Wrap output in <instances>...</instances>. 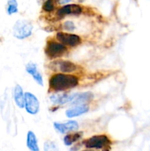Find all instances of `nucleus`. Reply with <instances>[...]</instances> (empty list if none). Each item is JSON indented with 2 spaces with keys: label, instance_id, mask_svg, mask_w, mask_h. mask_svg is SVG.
<instances>
[{
  "label": "nucleus",
  "instance_id": "20",
  "mask_svg": "<svg viewBox=\"0 0 150 151\" xmlns=\"http://www.w3.org/2000/svg\"><path fill=\"white\" fill-rule=\"evenodd\" d=\"M63 27L65 28V29L69 31H73L75 28L74 24L71 21H68V22H66L63 24Z\"/></svg>",
  "mask_w": 150,
  "mask_h": 151
},
{
  "label": "nucleus",
  "instance_id": "12",
  "mask_svg": "<svg viewBox=\"0 0 150 151\" xmlns=\"http://www.w3.org/2000/svg\"><path fill=\"white\" fill-rule=\"evenodd\" d=\"M89 111V106L87 104L75 106L66 111V116L69 118L76 117L87 113Z\"/></svg>",
  "mask_w": 150,
  "mask_h": 151
},
{
  "label": "nucleus",
  "instance_id": "16",
  "mask_svg": "<svg viewBox=\"0 0 150 151\" xmlns=\"http://www.w3.org/2000/svg\"><path fill=\"white\" fill-rule=\"evenodd\" d=\"M83 135V132L82 131H78V132L71 133V134H67L63 138V142L65 145L71 146L74 143L76 142L82 138Z\"/></svg>",
  "mask_w": 150,
  "mask_h": 151
},
{
  "label": "nucleus",
  "instance_id": "7",
  "mask_svg": "<svg viewBox=\"0 0 150 151\" xmlns=\"http://www.w3.org/2000/svg\"><path fill=\"white\" fill-rule=\"evenodd\" d=\"M24 108L26 111L31 115L37 114L40 110V103L38 98L29 91L24 93Z\"/></svg>",
  "mask_w": 150,
  "mask_h": 151
},
{
  "label": "nucleus",
  "instance_id": "9",
  "mask_svg": "<svg viewBox=\"0 0 150 151\" xmlns=\"http://www.w3.org/2000/svg\"><path fill=\"white\" fill-rule=\"evenodd\" d=\"M82 12V8L79 4H66L60 7L57 11V16L60 19L64 17L66 15H79Z\"/></svg>",
  "mask_w": 150,
  "mask_h": 151
},
{
  "label": "nucleus",
  "instance_id": "17",
  "mask_svg": "<svg viewBox=\"0 0 150 151\" xmlns=\"http://www.w3.org/2000/svg\"><path fill=\"white\" fill-rule=\"evenodd\" d=\"M18 12V2L16 0H8L7 1V13L8 15H12Z\"/></svg>",
  "mask_w": 150,
  "mask_h": 151
},
{
  "label": "nucleus",
  "instance_id": "21",
  "mask_svg": "<svg viewBox=\"0 0 150 151\" xmlns=\"http://www.w3.org/2000/svg\"><path fill=\"white\" fill-rule=\"evenodd\" d=\"M59 4H66V3H69V1H71V0H57Z\"/></svg>",
  "mask_w": 150,
  "mask_h": 151
},
{
  "label": "nucleus",
  "instance_id": "19",
  "mask_svg": "<svg viewBox=\"0 0 150 151\" xmlns=\"http://www.w3.org/2000/svg\"><path fill=\"white\" fill-rule=\"evenodd\" d=\"M43 10L46 12H51L54 9V0H46L43 4Z\"/></svg>",
  "mask_w": 150,
  "mask_h": 151
},
{
  "label": "nucleus",
  "instance_id": "5",
  "mask_svg": "<svg viewBox=\"0 0 150 151\" xmlns=\"http://www.w3.org/2000/svg\"><path fill=\"white\" fill-rule=\"evenodd\" d=\"M56 39L61 44H64L65 46L69 47H76L81 44L82 39L80 37L76 34L68 33L64 32H58L55 35Z\"/></svg>",
  "mask_w": 150,
  "mask_h": 151
},
{
  "label": "nucleus",
  "instance_id": "22",
  "mask_svg": "<svg viewBox=\"0 0 150 151\" xmlns=\"http://www.w3.org/2000/svg\"><path fill=\"white\" fill-rule=\"evenodd\" d=\"M79 145H80V143H79V144L76 145V146H74V147H72V148L71 149V151H76V150H77V149L79 148Z\"/></svg>",
  "mask_w": 150,
  "mask_h": 151
},
{
  "label": "nucleus",
  "instance_id": "2",
  "mask_svg": "<svg viewBox=\"0 0 150 151\" xmlns=\"http://www.w3.org/2000/svg\"><path fill=\"white\" fill-rule=\"evenodd\" d=\"M33 26L27 20H18L13 26V36L17 39L23 40L31 36Z\"/></svg>",
  "mask_w": 150,
  "mask_h": 151
},
{
  "label": "nucleus",
  "instance_id": "13",
  "mask_svg": "<svg viewBox=\"0 0 150 151\" xmlns=\"http://www.w3.org/2000/svg\"><path fill=\"white\" fill-rule=\"evenodd\" d=\"M13 98L16 106L19 109L24 108V93L23 88L19 84L15 86L14 91H13Z\"/></svg>",
  "mask_w": 150,
  "mask_h": 151
},
{
  "label": "nucleus",
  "instance_id": "4",
  "mask_svg": "<svg viewBox=\"0 0 150 151\" xmlns=\"http://www.w3.org/2000/svg\"><path fill=\"white\" fill-rule=\"evenodd\" d=\"M82 144L87 149H104L110 147L111 141L104 134L95 135L82 142Z\"/></svg>",
  "mask_w": 150,
  "mask_h": 151
},
{
  "label": "nucleus",
  "instance_id": "15",
  "mask_svg": "<svg viewBox=\"0 0 150 151\" xmlns=\"http://www.w3.org/2000/svg\"><path fill=\"white\" fill-rule=\"evenodd\" d=\"M26 147L30 151H40L38 144V139L35 133L32 131H29L26 134Z\"/></svg>",
  "mask_w": 150,
  "mask_h": 151
},
{
  "label": "nucleus",
  "instance_id": "6",
  "mask_svg": "<svg viewBox=\"0 0 150 151\" xmlns=\"http://www.w3.org/2000/svg\"><path fill=\"white\" fill-rule=\"evenodd\" d=\"M50 66L52 71H58L60 72V73L63 74L72 73L77 69L76 65L73 62L64 60H54L50 63Z\"/></svg>",
  "mask_w": 150,
  "mask_h": 151
},
{
  "label": "nucleus",
  "instance_id": "8",
  "mask_svg": "<svg viewBox=\"0 0 150 151\" xmlns=\"http://www.w3.org/2000/svg\"><path fill=\"white\" fill-rule=\"evenodd\" d=\"M54 128L60 134H65L71 131H76L79 129V124L75 120H69L63 122H54L53 124Z\"/></svg>",
  "mask_w": 150,
  "mask_h": 151
},
{
  "label": "nucleus",
  "instance_id": "14",
  "mask_svg": "<svg viewBox=\"0 0 150 151\" xmlns=\"http://www.w3.org/2000/svg\"><path fill=\"white\" fill-rule=\"evenodd\" d=\"M94 97V95L91 92H84L81 94H77L75 98L71 102V105L72 106H79V105L86 104L89 101H91Z\"/></svg>",
  "mask_w": 150,
  "mask_h": 151
},
{
  "label": "nucleus",
  "instance_id": "1",
  "mask_svg": "<svg viewBox=\"0 0 150 151\" xmlns=\"http://www.w3.org/2000/svg\"><path fill=\"white\" fill-rule=\"evenodd\" d=\"M79 84L76 76L70 74L57 73L51 75L49 81V89L53 91H63L75 88Z\"/></svg>",
  "mask_w": 150,
  "mask_h": 151
},
{
  "label": "nucleus",
  "instance_id": "23",
  "mask_svg": "<svg viewBox=\"0 0 150 151\" xmlns=\"http://www.w3.org/2000/svg\"><path fill=\"white\" fill-rule=\"evenodd\" d=\"M81 151H95L92 149H86V150H81Z\"/></svg>",
  "mask_w": 150,
  "mask_h": 151
},
{
  "label": "nucleus",
  "instance_id": "18",
  "mask_svg": "<svg viewBox=\"0 0 150 151\" xmlns=\"http://www.w3.org/2000/svg\"><path fill=\"white\" fill-rule=\"evenodd\" d=\"M44 151H59V148L57 145L54 142L47 140L44 144Z\"/></svg>",
  "mask_w": 150,
  "mask_h": 151
},
{
  "label": "nucleus",
  "instance_id": "10",
  "mask_svg": "<svg viewBox=\"0 0 150 151\" xmlns=\"http://www.w3.org/2000/svg\"><path fill=\"white\" fill-rule=\"evenodd\" d=\"M25 70H26V72L29 75H30L32 76V78H33V80L36 82L37 84H38L41 86H44V79H43V76L41 72H39V70H38V66H37L36 63H32V62L28 63L26 65Z\"/></svg>",
  "mask_w": 150,
  "mask_h": 151
},
{
  "label": "nucleus",
  "instance_id": "3",
  "mask_svg": "<svg viewBox=\"0 0 150 151\" xmlns=\"http://www.w3.org/2000/svg\"><path fill=\"white\" fill-rule=\"evenodd\" d=\"M68 51V48L59 41H47L45 47V54L50 59L59 58L64 55Z\"/></svg>",
  "mask_w": 150,
  "mask_h": 151
},
{
  "label": "nucleus",
  "instance_id": "11",
  "mask_svg": "<svg viewBox=\"0 0 150 151\" xmlns=\"http://www.w3.org/2000/svg\"><path fill=\"white\" fill-rule=\"evenodd\" d=\"M76 94H77V93H74V94H52L50 97V100L54 104L57 105V106H61V105H64L66 103H71L75 98Z\"/></svg>",
  "mask_w": 150,
  "mask_h": 151
}]
</instances>
